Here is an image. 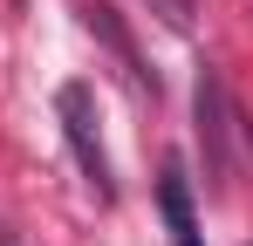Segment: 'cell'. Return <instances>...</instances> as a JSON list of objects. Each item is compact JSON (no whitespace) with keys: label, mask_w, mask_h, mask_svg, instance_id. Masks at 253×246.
<instances>
[{"label":"cell","mask_w":253,"mask_h":246,"mask_svg":"<svg viewBox=\"0 0 253 246\" xmlns=\"http://www.w3.org/2000/svg\"><path fill=\"white\" fill-rule=\"evenodd\" d=\"M55 117H62V137H69V151L83 164V178L96 185V199L110 205L117 199V178H110V151L96 137V96H89V82H62L55 89Z\"/></svg>","instance_id":"obj_1"},{"label":"cell","mask_w":253,"mask_h":246,"mask_svg":"<svg viewBox=\"0 0 253 246\" xmlns=\"http://www.w3.org/2000/svg\"><path fill=\"white\" fill-rule=\"evenodd\" d=\"M192 103H199V137H206V171L212 185H226L233 178V151H226V137H233V103H226V82L219 69H199V89H192Z\"/></svg>","instance_id":"obj_2"},{"label":"cell","mask_w":253,"mask_h":246,"mask_svg":"<svg viewBox=\"0 0 253 246\" xmlns=\"http://www.w3.org/2000/svg\"><path fill=\"white\" fill-rule=\"evenodd\" d=\"M158 212H165V226H171V246H206L199 240V212H192V185H185V158H165Z\"/></svg>","instance_id":"obj_3"},{"label":"cell","mask_w":253,"mask_h":246,"mask_svg":"<svg viewBox=\"0 0 253 246\" xmlns=\"http://www.w3.org/2000/svg\"><path fill=\"white\" fill-rule=\"evenodd\" d=\"M83 21H89V35H103V41H110V48H117V62H124V69H130V82L158 96V76L144 69V55H137V41H130V28H124V21H117V7H103V0H83Z\"/></svg>","instance_id":"obj_4"}]
</instances>
